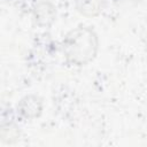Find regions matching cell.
<instances>
[{"instance_id":"obj_1","label":"cell","mask_w":147,"mask_h":147,"mask_svg":"<svg viewBox=\"0 0 147 147\" xmlns=\"http://www.w3.org/2000/svg\"><path fill=\"white\" fill-rule=\"evenodd\" d=\"M99 39L90 26H77L70 30L62 41V52L68 63L85 65L96 55Z\"/></svg>"},{"instance_id":"obj_3","label":"cell","mask_w":147,"mask_h":147,"mask_svg":"<svg viewBox=\"0 0 147 147\" xmlns=\"http://www.w3.org/2000/svg\"><path fill=\"white\" fill-rule=\"evenodd\" d=\"M34 17L40 26L48 28L55 17V9L49 2H39L34 8Z\"/></svg>"},{"instance_id":"obj_2","label":"cell","mask_w":147,"mask_h":147,"mask_svg":"<svg viewBox=\"0 0 147 147\" xmlns=\"http://www.w3.org/2000/svg\"><path fill=\"white\" fill-rule=\"evenodd\" d=\"M42 109L41 100L36 95H29L21 100L20 105L17 106V110L20 114L25 118H34L39 116Z\"/></svg>"},{"instance_id":"obj_4","label":"cell","mask_w":147,"mask_h":147,"mask_svg":"<svg viewBox=\"0 0 147 147\" xmlns=\"http://www.w3.org/2000/svg\"><path fill=\"white\" fill-rule=\"evenodd\" d=\"M76 8L86 17H95L102 11L103 0H76Z\"/></svg>"}]
</instances>
